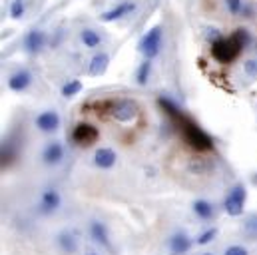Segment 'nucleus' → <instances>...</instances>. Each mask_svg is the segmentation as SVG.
Listing matches in <instances>:
<instances>
[{
  "label": "nucleus",
  "mask_w": 257,
  "mask_h": 255,
  "mask_svg": "<svg viewBox=\"0 0 257 255\" xmlns=\"http://www.w3.org/2000/svg\"><path fill=\"white\" fill-rule=\"evenodd\" d=\"M178 124L182 126L184 140L192 146L193 150H197V152H207V150H211V148H213V140H211V138H209L201 128L197 126V124H193L192 120L182 118Z\"/></svg>",
  "instance_id": "f257e3e1"
},
{
  "label": "nucleus",
  "mask_w": 257,
  "mask_h": 255,
  "mask_svg": "<svg viewBox=\"0 0 257 255\" xmlns=\"http://www.w3.org/2000/svg\"><path fill=\"white\" fill-rule=\"evenodd\" d=\"M241 50H243V48L233 40V36H229V38H219V40H215V42L211 44V54H213V58L221 64L233 62V60L239 56Z\"/></svg>",
  "instance_id": "f03ea898"
},
{
  "label": "nucleus",
  "mask_w": 257,
  "mask_h": 255,
  "mask_svg": "<svg viewBox=\"0 0 257 255\" xmlns=\"http://www.w3.org/2000/svg\"><path fill=\"white\" fill-rule=\"evenodd\" d=\"M160 46H162V26H154L140 40V52L146 56V60H152L160 54Z\"/></svg>",
  "instance_id": "7ed1b4c3"
},
{
  "label": "nucleus",
  "mask_w": 257,
  "mask_h": 255,
  "mask_svg": "<svg viewBox=\"0 0 257 255\" xmlns=\"http://www.w3.org/2000/svg\"><path fill=\"white\" fill-rule=\"evenodd\" d=\"M110 112H112V118L118 120V122H132L136 116H138V104L134 100L128 98H122V100H116L110 104Z\"/></svg>",
  "instance_id": "20e7f679"
},
{
  "label": "nucleus",
  "mask_w": 257,
  "mask_h": 255,
  "mask_svg": "<svg viewBox=\"0 0 257 255\" xmlns=\"http://www.w3.org/2000/svg\"><path fill=\"white\" fill-rule=\"evenodd\" d=\"M245 197H247L245 188L243 186H235L225 197V211L229 215H233V217L241 215L243 213V205H245Z\"/></svg>",
  "instance_id": "39448f33"
},
{
  "label": "nucleus",
  "mask_w": 257,
  "mask_h": 255,
  "mask_svg": "<svg viewBox=\"0 0 257 255\" xmlns=\"http://www.w3.org/2000/svg\"><path fill=\"white\" fill-rule=\"evenodd\" d=\"M98 130L94 126H90V124H78V126L74 128V134H72V140L76 142V144H80V146H90V144H94L96 140H98Z\"/></svg>",
  "instance_id": "423d86ee"
},
{
  "label": "nucleus",
  "mask_w": 257,
  "mask_h": 255,
  "mask_svg": "<svg viewBox=\"0 0 257 255\" xmlns=\"http://www.w3.org/2000/svg\"><path fill=\"white\" fill-rule=\"evenodd\" d=\"M36 126L40 128L42 132H54L60 126V116L56 112H42L38 118H36Z\"/></svg>",
  "instance_id": "0eeeda50"
},
{
  "label": "nucleus",
  "mask_w": 257,
  "mask_h": 255,
  "mask_svg": "<svg viewBox=\"0 0 257 255\" xmlns=\"http://www.w3.org/2000/svg\"><path fill=\"white\" fill-rule=\"evenodd\" d=\"M44 42H46L44 32H40V30H32V32H28V36H26V40H24V46H26V50H28L30 54H36V52L42 50Z\"/></svg>",
  "instance_id": "6e6552de"
},
{
  "label": "nucleus",
  "mask_w": 257,
  "mask_h": 255,
  "mask_svg": "<svg viewBox=\"0 0 257 255\" xmlns=\"http://www.w3.org/2000/svg\"><path fill=\"white\" fill-rule=\"evenodd\" d=\"M94 162H96L98 168L108 170V168H112V166L116 164V152L110 150V148H100V150H96V154H94Z\"/></svg>",
  "instance_id": "1a4fd4ad"
},
{
  "label": "nucleus",
  "mask_w": 257,
  "mask_h": 255,
  "mask_svg": "<svg viewBox=\"0 0 257 255\" xmlns=\"http://www.w3.org/2000/svg\"><path fill=\"white\" fill-rule=\"evenodd\" d=\"M58 205H60V195H58V191L46 190L42 193V201H40V211H42V213L56 211Z\"/></svg>",
  "instance_id": "9d476101"
},
{
  "label": "nucleus",
  "mask_w": 257,
  "mask_h": 255,
  "mask_svg": "<svg viewBox=\"0 0 257 255\" xmlns=\"http://www.w3.org/2000/svg\"><path fill=\"white\" fill-rule=\"evenodd\" d=\"M30 86V74L26 70H20V72H14L8 80V88L14 90V92H22Z\"/></svg>",
  "instance_id": "9b49d317"
},
{
  "label": "nucleus",
  "mask_w": 257,
  "mask_h": 255,
  "mask_svg": "<svg viewBox=\"0 0 257 255\" xmlns=\"http://www.w3.org/2000/svg\"><path fill=\"white\" fill-rule=\"evenodd\" d=\"M190 247H192V241H190V237H188L186 233H178V235H174V237L170 239V249H172L174 255L186 253Z\"/></svg>",
  "instance_id": "f8f14e48"
},
{
  "label": "nucleus",
  "mask_w": 257,
  "mask_h": 255,
  "mask_svg": "<svg viewBox=\"0 0 257 255\" xmlns=\"http://www.w3.org/2000/svg\"><path fill=\"white\" fill-rule=\"evenodd\" d=\"M62 156H64V150H62V146H60L58 142L48 144V146H46V150H44V162H46L48 166L58 164V162L62 160Z\"/></svg>",
  "instance_id": "ddd939ff"
},
{
  "label": "nucleus",
  "mask_w": 257,
  "mask_h": 255,
  "mask_svg": "<svg viewBox=\"0 0 257 255\" xmlns=\"http://www.w3.org/2000/svg\"><path fill=\"white\" fill-rule=\"evenodd\" d=\"M136 8V4L134 2H124V4H120V6H116V8H112V10H108L106 14H102V20L104 22H112V20H116V18H122L124 14H128Z\"/></svg>",
  "instance_id": "4468645a"
},
{
  "label": "nucleus",
  "mask_w": 257,
  "mask_h": 255,
  "mask_svg": "<svg viewBox=\"0 0 257 255\" xmlns=\"http://www.w3.org/2000/svg\"><path fill=\"white\" fill-rule=\"evenodd\" d=\"M158 102H160V106L164 108V112H166L170 118H174L176 122H180L182 118H186V116H184V112H182V108H178L170 98H160Z\"/></svg>",
  "instance_id": "2eb2a0df"
},
{
  "label": "nucleus",
  "mask_w": 257,
  "mask_h": 255,
  "mask_svg": "<svg viewBox=\"0 0 257 255\" xmlns=\"http://www.w3.org/2000/svg\"><path fill=\"white\" fill-rule=\"evenodd\" d=\"M108 64H110V58H108L106 54H96V56L92 58V62H90V74H92V76L104 74L106 68H108Z\"/></svg>",
  "instance_id": "dca6fc26"
},
{
  "label": "nucleus",
  "mask_w": 257,
  "mask_h": 255,
  "mask_svg": "<svg viewBox=\"0 0 257 255\" xmlns=\"http://www.w3.org/2000/svg\"><path fill=\"white\" fill-rule=\"evenodd\" d=\"M90 231H92V237H94L98 243H102V245L110 247V243H108V233H106V225H104V223L94 221V223L90 225Z\"/></svg>",
  "instance_id": "f3484780"
},
{
  "label": "nucleus",
  "mask_w": 257,
  "mask_h": 255,
  "mask_svg": "<svg viewBox=\"0 0 257 255\" xmlns=\"http://www.w3.org/2000/svg\"><path fill=\"white\" fill-rule=\"evenodd\" d=\"M193 211H195L201 219H209V217L213 215V207H211V203L205 201V199H197V201L193 203Z\"/></svg>",
  "instance_id": "a211bd4d"
},
{
  "label": "nucleus",
  "mask_w": 257,
  "mask_h": 255,
  "mask_svg": "<svg viewBox=\"0 0 257 255\" xmlns=\"http://www.w3.org/2000/svg\"><path fill=\"white\" fill-rule=\"evenodd\" d=\"M58 243H60V247L64 249L66 253H74L76 251V239H74V235L70 233V231H62L60 235H58Z\"/></svg>",
  "instance_id": "6ab92c4d"
},
{
  "label": "nucleus",
  "mask_w": 257,
  "mask_h": 255,
  "mask_svg": "<svg viewBox=\"0 0 257 255\" xmlns=\"http://www.w3.org/2000/svg\"><path fill=\"white\" fill-rule=\"evenodd\" d=\"M80 90H82V82H80V80H70L68 84H64V88H62V96H64V98H72V96H76Z\"/></svg>",
  "instance_id": "aec40b11"
},
{
  "label": "nucleus",
  "mask_w": 257,
  "mask_h": 255,
  "mask_svg": "<svg viewBox=\"0 0 257 255\" xmlns=\"http://www.w3.org/2000/svg\"><path fill=\"white\" fill-rule=\"evenodd\" d=\"M150 70H152V62L150 60H144V62L140 64V68H138V82L144 86L146 82H148V78H150Z\"/></svg>",
  "instance_id": "412c9836"
},
{
  "label": "nucleus",
  "mask_w": 257,
  "mask_h": 255,
  "mask_svg": "<svg viewBox=\"0 0 257 255\" xmlns=\"http://www.w3.org/2000/svg\"><path fill=\"white\" fill-rule=\"evenodd\" d=\"M82 40H84V44H86L88 48H94V46L100 44V36H98V32H94V30H84V32H82Z\"/></svg>",
  "instance_id": "4be33fe9"
},
{
  "label": "nucleus",
  "mask_w": 257,
  "mask_h": 255,
  "mask_svg": "<svg viewBox=\"0 0 257 255\" xmlns=\"http://www.w3.org/2000/svg\"><path fill=\"white\" fill-rule=\"evenodd\" d=\"M231 36H233V40H235V42H237L241 48H247V46H249V42H251L249 32H247V30H241V28H239V30H235Z\"/></svg>",
  "instance_id": "5701e85b"
},
{
  "label": "nucleus",
  "mask_w": 257,
  "mask_h": 255,
  "mask_svg": "<svg viewBox=\"0 0 257 255\" xmlns=\"http://www.w3.org/2000/svg\"><path fill=\"white\" fill-rule=\"evenodd\" d=\"M215 233H217V229H213V227H211V229H205V231L197 237V245H207V243L215 237Z\"/></svg>",
  "instance_id": "b1692460"
},
{
  "label": "nucleus",
  "mask_w": 257,
  "mask_h": 255,
  "mask_svg": "<svg viewBox=\"0 0 257 255\" xmlns=\"http://www.w3.org/2000/svg\"><path fill=\"white\" fill-rule=\"evenodd\" d=\"M24 14V2L22 0H14L12 6H10V16L12 18H20Z\"/></svg>",
  "instance_id": "393cba45"
},
{
  "label": "nucleus",
  "mask_w": 257,
  "mask_h": 255,
  "mask_svg": "<svg viewBox=\"0 0 257 255\" xmlns=\"http://www.w3.org/2000/svg\"><path fill=\"white\" fill-rule=\"evenodd\" d=\"M245 231H247L251 237H257V213L249 215V219L245 221Z\"/></svg>",
  "instance_id": "a878e982"
},
{
  "label": "nucleus",
  "mask_w": 257,
  "mask_h": 255,
  "mask_svg": "<svg viewBox=\"0 0 257 255\" xmlns=\"http://www.w3.org/2000/svg\"><path fill=\"white\" fill-rule=\"evenodd\" d=\"M225 255H247V249L245 247H239V245H233V247H229Z\"/></svg>",
  "instance_id": "bb28decb"
},
{
  "label": "nucleus",
  "mask_w": 257,
  "mask_h": 255,
  "mask_svg": "<svg viewBox=\"0 0 257 255\" xmlns=\"http://www.w3.org/2000/svg\"><path fill=\"white\" fill-rule=\"evenodd\" d=\"M227 6H229V12L231 14H237L239 8H241V0H227Z\"/></svg>",
  "instance_id": "cd10ccee"
},
{
  "label": "nucleus",
  "mask_w": 257,
  "mask_h": 255,
  "mask_svg": "<svg viewBox=\"0 0 257 255\" xmlns=\"http://www.w3.org/2000/svg\"><path fill=\"white\" fill-rule=\"evenodd\" d=\"M203 255H211V253H203Z\"/></svg>",
  "instance_id": "c85d7f7f"
},
{
  "label": "nucleus",
  "mask_w": 257,
  "mask_h": 255,
  "mask_svg": "<svg viewBox=\"0 0 257 255\" xmlns=\"http://www.w3.org/2000/svg\"><path fill=\"white\" fill-rule=\"evenodd\" d=\"M90 255H96V253H90Z\"/></svg>",
  "instance_id": "c756f323"
}]
</instances>
